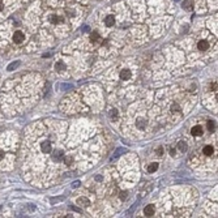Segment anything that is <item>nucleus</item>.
<instances>
[{"label":"nucleus","instance_id":"f257e3e1","mask_svg":"<svg viewBox=\"0 0 218 218\" xmlns=\"http://www.w3.org/2000/svg\"><path fill=\"white\" fill-rule=\"evenodd\" d=\"M41 150H42V153H51V150H52V146H51V142L50 141H43L41 142Z\"/></svg>","mask_w":218,"mask_h":218},{"label":"nucleus","instance_id":"f03ea898","mask_svg":"<svg viewBox=\"0 0 218 218\" xmlns=\"http://www.w3.org/2000/svg\"><path fill=\"white\" fill-rule=\"evenodd\" d=\"M132 76V72L129 69H121L120 72V79L121 80H129Z\"/></svg>","mask_w":218,"mask_h":218},{"label":"nucleus","instance_id":"7ed1b4c3","mask_svg":"<svg viewBox=\"0 0 218 218\" xmlns=\"http://www.w3.org/2000/svg\"><path fill=\"white\" fill-rule=\"evenodd\" d=\"M13 41H14V43H21L22 41H24V34H22L21 32H16L13 34Z\"/></svg>","mask_w":218,"mask_h":218},{"label":"nucleus","instance_id":"20e7f679","mask_svg":"<svg viewBox=\"0 0 218 218\" xmlns=\"http://www.w3.org/2000/svg\"><path fill=\"white\" fill-rule=\"evenodd\" d=\"M144 214L146 215V217H152V215L154 214V206H153V205H148V206H145Z\"/></svg>","mask_w":218,"mask_h":218},{"label":"nucleus","instance_id":"39448f33","mask_svg":"<svg viewBox=\"0 0 218 218\" xmlns=\"http://www.w3.org/2000/svg\"><path fill=\"white\" fill-rule=\"evenodd\" d=\"M183 8L186 9V11H192V9H193V1H192V0H184Z\"/></svg>","mask_w":218,"mask_h":218},{"label":"nucleus","instance_id":"423d86ee","mask_svg":"<svg viewBox=\"0 0 218 218\" xmlns=\"http://www.w3.org/2000/svg\"><path fill=\"white\" fill-rule=\"evenodd\" d=\"M197 47H199V50H201V51H205V50H208L209 48V45H208V42L206 41H200L199 43H197Z\"/></svg>","mask_w":218,"mask_h":218},{"label":"nucleus","instance_id":"0eeeda50","mask_svg":"<svg viewBox=\"0 0 218 218\" xmlns=\"http://www.w3.org/2000/svg\"><path fill=\"white\" fill-rule=\"evenodd\" d=\"M202 153H204L205 155H212L213 153H214V149H213L212 145H206V146H204V149H202Z\"/></svg>","mask_w":218,"mask_h":218},{"label":"nucleus","instance_id":"6e6552de","mask_svg":"<svg viewBox=\"0 0 218 218\" xmlns=\"http://www.w3.org/2000/svg\"><path fill=\"white\" fill-rule=\"evenodd\" d=\"M77 204L82 205V206H89L90 201L88 199H85V197H79V199H77Z\"/></svg>","mask_w":218,"mask_h":218},{"label":"nucleus","instance_id":"1a4fd4ad","mask_svg":"<svg viewBox=\"0 0 218 218\" xmlns=\"http://www.w3.org/2000/svg\"><path fill=\"white\" fill-rule=\"evenodd\" d=\"M105 24L107 28H111L114 24H115V19H114V16H107L105 20Z\"/></svg>","mask_w":218,"mask_h":218},{"label":"nucleus","instance_id":"9d476101","mask_svg":"<svg viewBox=\"0 0 218 218\" xmlns=\"http://www.w3.org/2000/svg\"><path fill=\"white\" fill-rule=\"evenodd\" d=\"M192 135H193V136H201L202 135V128L200 126H196V127H193V128H192Z\"/></svg>","mask_w":218,"mask_h":218},{"label":"nucleus","instance_id":"9b49d317","mask_svg":"<svg viewBox=\"0 0 218 218\" xmlns=\"http://www.w3.org/2000/svg\"><path fill=\"white\" fill-rule=\"evenodd\" d=\"M136 126H137V128L139 129H144L145 127H146V121H145V119H137V121H136Z\"/></svg>","mask_w":218,"mask_h":218},{"label":"nucleus","instance_id":"f8f14e48","mask_svg":"<svg viewBox=\"0 0 218 218\" xmlns=\"http://www.w3.org/2000/svg\"><path fill=\"white\" fill-rule=\"evenodd\" d=\"M50 21L52 22V24H60V22H63V19L56 16V14H52V16L50 17Z\"/></svg>","mask_w":218,"mask_h":218},{"label":"nucleus","instance_id":"ddd939ff","mask_svg":"<svg viewBox=\"0 0 218 218\" xmlns=\"http://www.w3.org/2000/svg\"><path fill=\"white\" fill-rule=\"evenodd\" d=\"M178 148H179V150L180 152H187V149H188V145H187V142H184V141H179L178 142Z\"/></svg>","mask_w":218,"mask_h":218},{"label":"nucleus","instance_id":"4468645a","mask_svg":"<svg viewBox=\"0 0 218 218\" xmlns=\"http://www.w3.org/2000/svg\"><path fill=\"white\" fill-rule=\"evenodd\" d=\"M61 158H63V153L61 152L56 150L55 153H52V159L54 161H59V159H61Z\"/></svg>","mask_w":218,"mask_h":218},{"label":"nucleus","instance_id":"2eb2a0df","mask_svg":"<svg viewBox=\"0 0 218 218\" xmlns=\"http://www.w3.org/2000/svg\"><path fill=\"white\" fill-rule=\"evenodd\" d=\"M157 168H158V163H155V162L150 163V165L148 166V171H149V172H154V171H157Z\"/></svg>","mask_w":218,"mask_h":218},{"label":"nucleus","instance_id":"dca6fc26","mask_svg":"<svg viewBox=\"0 0 218 218\" xmlns=\"http://www.w3.org/2000/svg\"><path fill=\"white\" fill-rule=\"evenodd\" d=\"M99 34H98L97 32H93L92 34H90V41H92V42H98V41H99Z\"/></svg>","mask_w":218,"mask_h":218},{"label":"nucleus","instance_id":"f3484780","mask_svg":"<svg viewBox=\"0 0 218 218\" xmlns=\"http://www.w3.org/2000/svg\"><path fill=\"white\" fill-rule=\"evenodd\" d=\"M55 69L56 71H63V69H66V64L63 61H59V63L55 64Z\"/></svg>","mask_w":218,"mask_h":218},{"label":"nucleus","instance_id":"a211bd4d","mask_svg":"<svg viewBox=\"0 0 218 218\" xmlns=\"http://www.w3.org/2000/svg\"><path fill=\"white\" fill-rule=\"evenodd\" d=\"M206 127H208V129H209V131H213V129L215 128V123H214V121H212V120H209L206 123Z\"/></svg>","mask_w":218,"mask_h":218},{"label":"nucleus","instance_id":"6ab92c4d","mask_svg":"<svg viewBox=\"0 0 218 218\" xmlns=\"http://www.w3.org/2000/svg\"><path fill=\"white\" fill-rule=\"evenodd\" d=\"M111 116H112L114 119L118 118V110H116V108H112V110H111Z\"/></svg>","mask_w":218,"mask_h":218},{"label":"nucleus","instance_id":"aec40b11","mask_svg":"<svg viewBox=\"0 0 218 218\" xmlns=\"http://www.w3.org/2000/svg\"><path fill=\"white\" fill-rule=\"evenodd\" d=\"M17 66H19V61H14L13 64H11V66L8 67V71H13V68H14V67H17Z\"/></svg>","mask_w":218,"mask_h":218},{"label":"nucleus","instance_id":"412c9836","mask_svg":"<svg viewBox=\"0 0 218 218\" xmlns=\"http://www.w3.org/2000/svg\"><path fill=\"white\" fill-rule=\"evenodd\" d=\"M64 162H66V165H71L72 158L71 157H66V158H64Z\"/></svg>","mask_w":218,"mask_h":218},{"label":"nucleus","instance_id":"4be33fe9","mask_svg":"<svg viewBox=\"0 0 218 218\" xmlns=\"http://www.w3.org/2000/svg\"><path fill=\"white\" fill-rule=\"evenodd\" d=\"M127 197H128V193H127V192H121V193H120V199L121 200H126Z\"/></svg>","mask_w":218,"mask_h":218},{"label":"nucleus","instance_id":"5701e85b","mask_svg":"<svg viewBox=\"0 0 218 218\" xmlns=\"http://www.w3.org/2000/svg\"><path fill=\"white\" fill-rule=\"evenodd\" d=\"M162 153H163V148H162V146H159V148L157 149V154L161 157V155H162Z\"/></svg>","mask_w":218,"mask_h":218},{"label":"nucleus","instance_id":"b1692460","mask_svg":"<svg viewBox=\"0 0 218 218\" xmlns=\"http://www.w3.org/2000/svg\"><path fill=\"white\" fill-rule=\"evenodd\" d=\"M212 89L214 90V92H217V82H213L212 84Z\"/></svg>","mask_w":218,"mask_h":218},{"label":"nucleus","instance_id":"393cba45","mask_svg":"<svg viewBox=\"0 0 218 218\" xmlns=\"http://www.w3.org/2000/svg\"><path fill=\"white\" fill-rule=\"evenodd\" d=\"M80 184H81V183H80V181H75V183L72 184V187H73V188H77V187H79Z\"/></svg>","mask_w":218,"mask_h":218},{"label":"nucleus","instance_id":"a878e982","mask_svg":"<svg viewBox=\"0 0 218 218\" xmlns=\"http://www.w3.org/2000/svg\"><path fill=\"white\" fill-rule=\"evenodd\" d=\"M170 154H171V155L175 154V149H174V148H170Z\"/></svg>","mask_w":218,"mask_h":218},{"label":"nucleus","instance_id":"bb28decb","mask_svg":"<svg viewBox=\"0 0 218 218\" xmlns=\"http://www.w3.org/2000/svg\"><path fill=\"white\" fill-rule=\"evenodd\" d=\"M3 158H4V153H3V152H1V150H0V161L3 159Z\"/></svg>","mask_w":218,"mask_h":218},{"label":"nucleus","instance_id":"cd10ccee","mask_svg":"<svg viewBox=\"0 0 218 218\" xmlns=\"http://www.w3.org/2000/svg\"><path fill=\"white\" fill-rule=\"evenodd\" d=\"M1 9H3V3L0 1V11H1Z\"/></svg>","mask_w":218,"mask_h":218}]
</instances>
